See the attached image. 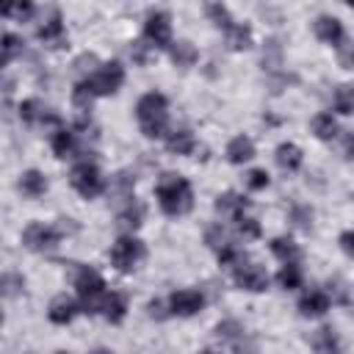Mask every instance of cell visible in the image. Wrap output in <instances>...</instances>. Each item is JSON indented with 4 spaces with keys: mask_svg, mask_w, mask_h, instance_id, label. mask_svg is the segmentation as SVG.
<instances>
[{
    "mask_svg": "<svg viewBox=\"0 0 354 354\" xmlns=\"http://www.w3.org/2000/svg\"><path fill=\"white\" fill-rule=\"evenodd\" d=\"M136 116H138V124H141V133L147 138H160L166 133V122H169V102L163 94L158 91H149L138 100L136 105Z\"/></svg>",
    "mask_w": 354,
    "mask_h": 354,
    "instance_id": "2",
    "label": "cell"
},
{
    "mask_svg": "<svg viewBox=\"0 0 354 354\" xmlns=\"http://www.w3.org/2000/svg\"><path fill=\"white\" fill-rule=\"evenodd\" d=\"M329 290H332V301H340V304H348V301H351L348 285H346L340 277H332V279H329Z\"/></svg>",
    "mask_w": 354,
    "mask_h": 354,
    "instance_id": "38",
    "label": "cell"
},
{
    "mask_svg": "<svg viewBox=\"0 0 354 354\" xmlns=\"http://www.w3.org/2000/svg\"><path fill=\"white\" fill-rule=\"evenodd\" d=\"M169 55H171V64L180 66V69L196 64V47H194L191 41H185V39L171 41V44H169Z\"/></svg>",
    "mask_w": 354,
    "mask_h": 354,
    "instance_id": "17",
    "label": "cell"
},
{
    "mask_svg": "<svg viewBox=\"0 0 354 354\" xmlns=\"http://www.w3.org/2000/svg\"><path fill=\"white\" fill-rule=\"evenodd\" d=\"M75 288H77L83 313H100L102 299H105V282H102V277L94 268L83 266L77 271V277H75Z\"/></svg>",
    "mask_w": 354,
    "mask_h": 354,
    "instance_id": "3",
    "label": "cell"
},
{
    "mask_svg": "<svg viewBox=\"0 0 354 354\" xmlns=\"http://www.w3.org/2000/svg\"><path fill=\"white\" fill-rule=\"evenodd\" d=\"M340 61H343V66H346V69H351V47H348V44H343V53H340Z\"/></svg>",
    "mask_w": 354,
    "mask_h": 354,
    "instance_id": "47",
    "label": "cell"
},
{
    "mask_svg": "<svg viewBox=\"0 0 354 354\" xmlns=\"http://www.w3.org/2000/svg\"><path fill=\"white\" fill-rule=\"evenodd\" d=\"M58 354H66V351H58Z\"/></svg>",
    "mask_w": 354,
    "mask_h": 354,
    "instance_id": "53",
    "label": "cell"
},
{
    "mask_svg": "<svg viewBox=\"0 0 354 354\" xmlns=\"http://www.w3.org/2000/svg\"><path fill=\"white\" fill-rule=\"evenodd\" d=\"M72 149H75V133H69V130L58 127V130H55V136H53V152H55L58 158H69V155H72Z\"/></svg>",
    "mask_w": 354,
    "mask_h": 354,
    "instance_id": "28",
    "label": "cell"
},
{
    "mask_svg": "<svg viewBox=\"0 0 354 354\" xmlns=\"http://www.w3.org/2000/svg\"><path fill=\"white\" fill-rule=\"evenodd\" d=\"M254 158V144L249 136H235L230 144H227V160L230 163H246Z\"/></svg>",
    "mask_w": 354,
    "mask_h": 354,
    "instance_id": "15",
    "label": "cell"
},
{
    "mask_svg": "<svg viewBox=\"0 0 354 354\" xmlns=\"http://www.w3.org/2000/svg\"><path fill=\"white\" fill-rule=\"evenodd\" d=\"M144 36L155 47H169L171 44V17L166 11H149L144 22Z\"/></svg>",
    "mask_w": 354,
    "mask_h": 354,
    "instance_id": "9",
    "label": "cell"
},
{
    "mask_svg": "<svg viewBox=\"0 0 354 354\" xmlns=\"http://www.w3.org/2000/svg\"><path fill=\"white\" fill-rule=\"evenodd\" d=\"M232 279H235V285H238L241 290H252V293H260V290L268 288V274H266V268L257 266V263H249V260L235 263Z\"/></svg>",
    "mask_w": 354,
    "mask_h": 354,
    "instance_id": "6",
    "label": "cell"
},
{
    "mask_svg": "<svg viewBox=\"0 0 354 354\" xmlns=\"http://www.w3.org/2000/svg\"><path fill=\"white\" fill-rule=\"evenodd\" d=\"M122 83H124V69H122L119 61H108V64H102V66L94 69L91 77L86 80V86H88V91H91L94 97L116 94Z\"/></svg>",
    "mask_w": 354,
    "mask_h": 354,
    "instance_id": "4",
    "label": "cell"
},
{
    "mask_svg": "<svg viewBox=\"0 0 354 354\" xmlns=\"http://www.w3.org/2000/svg\"><path fill=\"white\" fill-rule=\"evenodd\" d=\"M293 221H296L301 230H310V227H313V207H310V205H296V207H293Z\"/></svg>",
    "mask_w": 354,
    "mask_h": 354,
    "instance_id": "40",
    "label": "cell"
},
{
    "mask_svg": "<svg viewBox=\"0 0 354 354\" xmlns=\"http://www.w3.org/2000/svg\"><path fill=\"white\" fill-rule=\"evenodd\" d=\"M166 147L174 155H191L194 152V133L191 130H171L166 138Z\"/></svg>",
    "mask_w": 354,
    "mask_h": 354,
    "instance_id": "21",
    "label": "cell"
},
{
    "mask_svg": "<svg viewBox=\"0 0 354 354\" xmlns=\"http://www.w3.org/2000/svg\"><path fill=\"white\" fill-rule=\"evenodd\" d=\"M94 64H97V55H91V53H86V55H80V58L75 61V66H77V69H83V72H86V69H91Z\"/></svg>",
    "mask_w": 354,
    "mask_h": 354,
    "instance_id": "45",
    "label": "cell"
},
{
    "mask_svg": "<svg viewBox=\"0 0 354 354\" xmlns=\"http://www.w3.org/2000/svg\"><path fill=\"white\" fill-rule=\"evenodd\" d=\"M6 64H8V61H6V58H3V55H0V69H3V66H6Z\"/></svg>",
    "mask_w": 354,
    "mask_h": 354,
    "instance_id": "49",
    "label": "cell"
},
{
    "mask_svg": "<svg viewBox=\"0 0 354 354\" xmlns=\"http://www.w3.org/2000/svg\"><path fill=\"white\" fill-rule=\"evenodd\" d=\"M141 218H144V205L136 199L124 202V207L119 210V224H124V227H138Z\"/></svg>",
    "mask_w": 354,
    "mask_h": 354,
    "instance_id": "29",
    "label": "cell"
},
{
    "mask_svg": "<svg viewBox=\"0 0 354 354\" xmlns=\"http://www.w3.org/2000/svg\"><path fill=\"white\" fill-rule=\"evenodd\" d=\"M216 335L221 337V340H230V343H241L246 335H243V326L238 324V321H221L218 326H216Z\"/></svg>",
    "mask_w": 354,
    "mask_h": 354,
    "instance_id": "32",
    "label": "cell"
},
{
    "mask_svg": "<svg viewBox=\"0 0 354 354\" xmlns=\"http://www.w3.org/2000/svg\"><path fill=\"white\" fill-rule=\"evenodd\" d=\"M329 310V296L324 290H310L307 296H301L299 301V313L304 318H315V315H324Z\"/></svg>",
    "mask_w": 354,
    "mask_h": 354,
    "instance_id": "13",
    "label": "cell"
},
{
    "mask_svg": "<svg viewBox=\"0 0 354 354\" xmlns=\"http://www.w3.org/2000/svg\"><path fill=\"white\" fill-rule=\"evenodd\" d=\"M100 310H102V315H105L111 324H122V318H124V313H127V299H124V293H105Z\"/></svg>",
    "mask_w": 354,
    "mask_h": 354,
    "instance_id": "18",
    "label": "cell"
},
{
    "mask_svg": "<svg viewBox=\"0 0 354 354\" xmlns=\"http://www.w3.org/2000/svg\"><path fill=\"white\" fill-rule=\"evenodd\" d=\"M340 246H343L346 254H354V232H351V230H346V232L340 235Z\"/></svg>",
    "mask_w": 354,
    "mask_h": 354,
    "instance_id": "43",
    "label": "cell"
},
{
    "mask_svg": "<svg viewBox=\"0 0 354 354\" xmlns=\"http://www.w3.org/2000/svg\"><path fill=\"white\" fill-rule=\"evenodd\" d=\"M61 241V232L50 224H28L22 232V243L30 252H53Z\"/></svg>",
    "mask_w": 354,
    "mask_h": 354,
    "instance_id": "8",
    "label": "cell"
},
{
    "mask_svg": "<svg viewBox=\"0 0 354 354\" xmlns=\"http://www.w3.org/2000/svg\"><path fill=\"white\" fill-rule=\"evenodd\" d=\"M313 346L318 354H337L340 351V337L332 326H318L313 332Z\"/></svg>",
    "mask_w": 354,
    "mask_h": 354,
    "instance_id": "16",
    "label": "cell"
},
{
    "mask_svg": "<svg viewBox=\"0 0 354 354\" xmlns=\"http://www.w3.org/2000/svg\"><path fill=\"white\" fill-rule=\"evenodd\" d=\"M22 53V39L17 36V33H3L0 36V55L6 58V61H11V58H17Z\"/></svg>",
    "mask_w": 354,
    "mask_h": 354,
    "instance_id": "34",
    "label": "cell"
},
{
    "mask_svg": "<svg viewBox=\"0 0 354 354\" xmlns=\"http://www.w3.org/2000/svg\"><path fill=\"white\" fill-rule=\"evenodd\" d=\"M202 354H216V351H202Z\"/></svg>",
    "mask_w": 354,
    "mask_h": 354,
    "instance_id": "51",
    "label": "cell"
},
{
    "mask_svg": "<svg viewBox=\"0 0 354 354\" xmlns=\"http://www.w3.org/2000/svg\"><path fill=\"white\" fill-rule=\"evenodd\" d=\"M25 290V277L19 271H6L0 274V296L3 299H17Z\"/></svg>",
    "mask_w": 354,
    "mask_h": 354,
    "instance_id": "22",
    "label": "cell"
},
{
    "mask_svg": "<svg viewBox=\"0 0 354 354\" xmlns=\"http://www.w3.org/2000/svg\"><path fill=\"white\" fill-rule=\"evenodd\" d=\"M238 232L243 238H260V224L254 218H238Z\"/></svg>",
    "mask_w": 354,
    "mask_h": 354,
    "instance_id": "41",
    "label": "cell"
},
{
    "mask_svg": "<svg viewBox=\"0 0 354 354\" xmlns=\"http://www.w3.org/2000/svg\"><path fill=\"white\" fill-rule=\"evenodd\" d=\"M69 180H72V188H75L83 199H94V196H100V194L105 191V180H102L100 169H97L94 163H88V160L77 163V166L72 169Z\"/></svg>",
    "mask_w": 354,
    "mask_h": 354,
    "instance_id": "5",
    "label": "cell"
},
{
    "mask_svg": "<svg viewBox=\"0 0 354 354\" xmlns=\"http://www.w3.org/2000/svg\"><path fill=\"white\" fill-rule=\"evenodd\" d=\"M155 196H158V205L166 216H185L194 207L191 185L180 174H163L158 188H155Z\"/></svg>",
    "mask_w": 354,
    "mask_h": 354,
    "instance_id": "1",
    "label": "cell"
},
{
    "mask_svg": "<svg viewBox=\"0 0 354 354\" xmlns=\"http://www.w3.org/2000/svg\"><path fill=\"white\" fill-rule=\"evenodd\" d=\"M141 257H144V243H141L138 238L122 235V238L111 246V263H113L119 271H130Z\"/></svg>",
    "mask_w": 354,
    "mask_h": 354,
    "instance_id": "7",
    "label": "cell"
},
{
    "mask_svg": "<svg viewBox=\"0 0 354 354\" xmlns=\"http://www.w3.org/2000/svg\"><path fill=\"white\" fill-rule=\"evenodd\" d=\"M205 11H207L210 22H213L216 28H221L224 33L235 25V22H232V17H230V11H227V6H221V3H207V6H205Z\"/></svg>",
    "mask_w": 354,
    "mask_h": 354,
    "instance_id": "27",
    "label": "cell"
},
{
    "mask_svg": "<svg viewBox=\"0 0 354 354\" xmlns=\"http://www.w3.org/2000/svg\"><path fill=\"white\" fill-rule=\"evenodd\" d=\"M246 185H249L252 191H263V188L268 185V171H266V169H252V171L246 174Z\"/></svg>",
    "mask_w": 354,
    "mask_h": 354,
    "instance_id": "39",
    "label": "cell"
},
{
    "mask_svg": "<svg viewBox=\"0 0 354 354\" xmlns=\"http://www.w3.org/2000/svg\"><path fill=\"white\" fill-rule=\"evenodd\" d=\"M282 64V44L277 39H268L263 47V66L266 69H277Z\"/></svg>",
    "mask_w": 354,
    "mask_h": 354,
    "instance_id": "33",
    "label": "cell"
},
{
    "mask_svg": "<svg viewBox=\"0 0 354 354\" xmlns=\"http://www.w3.org/2000/svg\"><path fill=\"white\" fill-rule=\"evenodd\" d=\"M33 14V6L25 0V3H14V8H11V17H17V19H28Z\"/></svg>",
    "mask_w": 354,
    "mask_h": 354,
    "instance_id": "42",
    "label": "cell"
},
{
    "mask_svg": "<svg viewBox=\"0 0 354 354\" xmlns=\"http://www.w3.org/2000/svg\"><path fill=\"white\" fill-rule=\"evenodd\" d=\"M313 133H315L321 141H332V138L337 136V122H335V116H332V113H318V116L313 119Z\"/></svg>",
    "mask_w": 354,
    "mask_h": 354,
    "instance_id": "25",
    "label": "cell"
},
{
    "mask_svg": "<svg viewBox=\"0 0 354 354\" xmlns=\"http://www.w3.org/2000/svg\"><path fill=\"white\" fill-rule=\"evenodd\" d=\"M0 324H3V313H0Z\"/></svg>",
    "mask_w": 354,
    "mask_h": 354,
    "instance_id": "52",
    "label": "cell"
},
{
    "mask_svg": "<svg viewBox=\"0 0 354 354\" xmlns=\"http://www.w3.org/2000/svg\"><path fill=\"white\" fill-rule=\"evenodd\" d=\"M249 207V199L246 196H241V194H221L218 199H216V210L221 213V216H227V218H243V210Z\"/></svg>",
    "mask_w": 354,
    "mask_h": 354,
    "instance_id": "12",
    "label": "cell"
},
{
    "mask_svg": "<svg viewBox=\"0 0 354 354\" xmlns=\"http://www.w3.org/2000/svg\"><path fill=\"white\" fill-rule=\"evenodd\" d=\"M313 30H315V36H318L324 44L340 47V41H343V22H340L337 17H329V14L318 17V19L313 22Z\"/></svg>",
    "mask_w": 354,
    "mask_h": 354,
    "instance_id": "11",
    "label": "cell"
},
{
    "mask_svg": "<svg viewBox=\"0 0 354 354\" xmlns=\"http://www.w3.org/2000/svg\"><path fill=\"white\" fill-rule=\"evenodd\" d=\"M205 243L218 252V249H224V246L230 243V238H227V232H224L221 224H213V227H207V232H205Z\"/></svg>",
    "mask_w": 354,
    "mask_h": 354,
    "instance_id": "37",
    "label": "cell"
},
{
    "mask_svg": "<svg viewBox=\"0 0 354 354\" xmlns=\"http://www.w3.org/2000/svg\"><path fill=\"white\" fill-rule=\"evenodd\" d=\"M274 158H277V163H279L282 171H296V169L301 166V149H299L296 144H290V141L279 144Z\"/></svg>",
    "mask_w": 354,
    "mask_h": 354,
    "instance_id": "19",
    "label": "cell"
},
{
    "mask_svg": "<svg viewBox=\"0 0 354 354\" xmlns=\"http://www.w3.org/2000/svg\"><path fill=\"white\" fill-rule=\"evenodd\" d=\"M332 105H335L337 113L348 116L354 111V91H351V86H337L335 88V97H332Z\"/></svg>",
    "mask_w": 354,
    "mask_h": 354,
    "instance_id": "30",
    "label": "cell"
},
{
    "mask_svg": "<svg viewBox=\"0 0 354 354\" xmlns=\"http://www.w3.org/2000/svg\"><path fill=\"white\" fill-rule=\"evenodd\" d=\"M202 307H205V296L194 288H185L169 296V313L174 315H196Z\"/></svg>",
    "mask_w": 354,
    "mask_h": 354,
    "instance_id": "10",
    "label": "cell"
},
{
    "mask_svg": "<svg viewBox=\"0 0 354 354\" xmlns=\"http://www.w3.org/2000/svg\"><path fill=\"white\" fill-rule=\"evenodd\" d=\"M133 58L138 61V64H147V44H141V41H133Z\"/></svg>",
    "mask_w": 354,
    "mask_h": 354,
    "instance_id": "44",
    "label": "cell"
},
{
    "mask_svg": "<svg viewBox=\"0 0 354 354\" xmlns=\"http://www.w3.org/2000/svg\"><path fill=\"white\" fill-rule=\"evenodd\" d=\"M271 252H274L282 263H296V260H299V246H296L293 238H288V235L274 238V241H271Z\"/></svg>",
    "mask_w": 354,
    "mask_h": 354,
    "instance_id": "24",
    "label": "cell"
},
{
    "mask_svg": "<svg viewBox=\"0 0 354 354\" xmlns=\"http://www.w3.org/2000/svg\"><path fill=\"white\" fill-rule=\"evenodd\" d=\"M19 191L25 194V196H30V199H36V196H41L44 191H47V180H44V174L41 171H36V169H30V171H25L22 177H19Z\"/></svg>",
    "mask_w": 354,
    "mask_h": 354,
    "instance_id": "20",
    "label": "cell"
},
{
    "mask_svg": "<svg viewBox=\"0 0 354 354\" xmlns=\"http://www.w3.org/2000/svg\"><path fill=\"white\" fill-rule=\"evenodd\" d=\"M36 36H39L41 41H61V36H64V19H61V14L53 11L50 19H47L44 25H39Z\"/></svg>",
    "mask_w": 354,
    "mask_h": 354,
    "instance_id": "23",
    "label": "cell"
},
{
    "mask_svg": "<svg viewBox=\"0 0 354 354\" xmlns=\"http://www.w3.org/2000/svg\"><path fill=\"white\" fill-rule=\"evenodd\" d=\"M94 354H111V351H102V348H100V351H94Z\"/></svg>",
    "mask_w": 354,
    "mask_h": 354,
    "instance_id": "50",
    "label": "cell"
},
{
    "mask_svg": "<svg viewBox=\"0 0 354 354\" xmlns=\"http://www.w3.org/2000/svg\"><path fill=\"white\" fill-rule=\"evenodd\" d=\"M19 116H22V122L33 124V122H39L44 116V108H41L39 100H22L19 102Z\"/></svg>",
    "mask_w": 354,
    "mask_h": 354,
    "instance_id": "35",
    "label": "cell"
},
{
    "mask_svg": "<svg viewBox=\"0 0 354 354\" xmlns=\"http://www.w3.org/2000/svg\"><path fill=\"white\" fill-rule=\"evenodd\" d=\"M149 315H152V318H166L163 304H160V301H152V304H149Z\"/></svg>",
    "mask_w": 354,
    "mask_h": 354,
    "instance_id": "46",
    "label": "cell"
},
{
    "mask_svg": "<svg viewBox=\"0 0 354 354\" xmlns=\"http://www.w3.org/2000/svg\"><path fill=\"white\" fill-rule=\"evenodd\" d=\"M277 282H279L285 290L299 288V285H301V268H299L296 263H285V266L279 268V274H277Z\"/></svg>",
    "mask_w": 354,
    "mask_h": 354,
    "instance_id": "31",
    "label": "cell"
},
{
    "mask_svg": "<svg viewBox=\"0 0 354 354\" xmlns=\"http://www.w3.org/2000/svg\"><path fill=\"white\" fill-rule=\"evenodd\" d=\"M227 44H230L232 50H246V47H252V28H249V25H232V28L227 30Z\"/></svg>",
    "mask_w": 354,
    "mask_h": 354,
    "instance_id": "26",
    "label": "cell"
},
{
    "mask_svg": "<svg viewBox=\"0 0 354 354\" xmlns=\"http://www.w3.org/2000/svg\"><path fill=\"white\" fill-rule=\"evenodd\" d=\"M11 8H14V3H11V0L0 3V17H11Z\"/></svg>",
    "mask_w": 354,
    "mask_h": 354,
    "instance_id": "48",
    "label": "cell"
},
{
    "mask_svg": "<svg viewBox=\"0 0 354 354\" xmlns=\"http://www.w3.org/2000/svg\"><path fill=\"white\" fill-rule=\"evenodd\" d=\"M75 315H77V304H75L69 296H58V299L50 301L47 318H50L53 324H69Z\"/></svg>",
    "mask_w": 354,
    "mask_h": 354,
    "instance_id": "14",
    "label": "cell"
},
{
    "mask_svg": "<svg viewBox=\"0 0 354 354\" xmlns=\"http://www.w3.org/2000/svg\"><path fill=\"white\" fill-rule=\"evenodd\" d=\"M91 100H94V94L88 91L86 80H80V83L75 86V91H72V102H75V108H77L80 113H86V111L91 108Z\"/></svg>",
    "mask_w": 354,
    "mask_h": 354,
    "instance_id": "36",
    "label": "cell"
}]
</instances>
